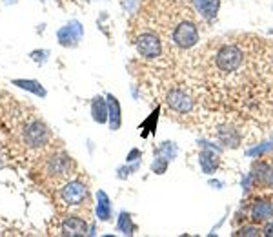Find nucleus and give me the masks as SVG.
Instances as JSON below:
<instances>
[{"label": "nucleus", "mask_w": 273, "mask_h": 237, "mask_svg": "<svg viewBox=\"0 0 273 237\" xmlns=\"http://www.w3.org/2000/svg\"><path fill=\"white\" fill-rule=\"evenodd\" d=\"M88 230H90L88 223L82 217H79V215H67V217H64L62 223H60V233L62 235H69V237L86 235Z\"/></svg>", "instance_id": "obj_9"}, {"label": "nucleus", "mask_w": 273, "mask_h": 237, "mask_svg": "<svg viewBox=\"0 0 273 237\" xmlns=\"http://www.w3.org/2000/svg\"><path fill=\"white\" fill-rule=\"evenodd\" d=\"M11 84L17 86V88H20V90L27 91V93L35 95V97L46 98V95H48V91H46L44 86H42L38 81H35V79H13Z\"/></svg>", "instance_id": "obj_11"}, {"label": "nucleus", "mask_w": 273, "mask_h": 237, "mask_svg": "<svg viewBox=\"0 0 273 237\" xmlns=\"http://www.w3.org/2000/svg\"><path fill=\"white\" fill-rule=\"evenodd\" d=\"M135 49L146 60H159L164 55V39L159 31H140L135 39Z\"/></svg>", "instance_id": "obj_2"}, {"label": "nucleus", "mask_w": 273, "mask_h": 237, "mask_svg": "<svg viewBox=\"0 0 273 237\" xmlns=\"http://www.w3.org/2000/svg\"><path fill=\"white\" fill-rule=\"evenodd\" d=\"M250 219L253 223H268L273 219V205L268 199H259L251 205L250 208Z\"/></svg>", "instance_id": "obj_10"}, {"label": "nucleus", "mask_w": 273, "mask_h": 237, "mask_svg": "<svg viewBox=\"0 0 273 237\" xmlns=\"http://www.w3.org/2000/svg\"><path fill=\"white\" fill-rule=\"evenodd\" d=\"M264 235L273 237V223H269V221H268V224H266V228H264Z\"/></svg>", "instance_id": "obj_23"}, {"label": "nucleus", "mask_w": 273, "mask_h": 237, "mask_svg": "<svg viewBox=\"0 0 273 237\" xmlns=\"http://www.w3.org/2000/svg\"><path fill=\"white\" fill-rule=\"evenodd\" d=\"M191 8L193 13L199 18L211 22L217 18V13L220 9V0H191Z\"/></svg>", "instance_id": "obj_8"}, {"label": "nucleus", "mask_w": 273, "mask_h": 237, "mask_svg": "<svg viewBox=\"0 0 273 237\" xmlns=\"http://www.w3.org/2000/svg\"><path fill=\"white\" fill-rule=\"evenodd\" d=\"M91 117L97 124H106L108 122V100L102 97H95L91 100Z\"/></svg>", "instance_id": "obj_14"}, {"label": "nucleus", "mask_w": 273, "mask_h": 237, "mask_svg": "<svg viewBox=\"0 0 273 237\" xmlns=\"http://www.w3.org/2000/svg\"><path fill=\"white\" fill-rule=\"evenodd\" d=\"M58 199L62 201V205L69 206V208H79V206L86 205L90 199V192L86 186L84 181L81 179H71L58 188Z\"/></svg>", "instance_id": "obj_4"}, {"label": "nucleus", "mask_w": 273, "mask_h": 237, "mask_svg": "<svg viewBox=\"0 0 273 237\" xmlns=\"http://www.w3.org/2000/svg\"><path fill=\"white\" fill-rule=\"evenodd\" d=\"M241 235H260L259 226H244L241 230Z\"/></svg>", "instance_id": "obj_21"}, {"label": "nucleus", "mask_w": 273, "mask_h": 237, "mask_svg": "<svg viewBox=\"0 0 273 237\" xmlns=\"http://www.w3.org/2000/svg\"><path fill=\"white\" fill-rule=\"evenodd\" d=\"M166 168H168V161H166L164 157L159 155V159H155L151 164V170L155 172V174H164Z\"/></svg>", "instance_id": "obj_19"}, {"label": "nucleus", "mask_w": 273, "mask_h": 237, "mask_svg": "<svg viewBox=\"0 0 273 237\" xmlns=\"http://www.w3.org/2000/svg\"><path fill=\"white\" fill-rule=\"evenodd\" d=\"M84 37V26L79 20H69L57 31V41L62 48H75Z\"/></svg>", "instance_id": "obj_7"}, {"label": "nucleus", "mask_w": 273, "mask_h": 237, "mask_svg": "<svg viewBox=\"0 0 273 237\" xmlns=\"http://www.w3.org/2000/svg\"><path fill=\"white\" fill-rule=\"evenodd\" d=\"M116 230H119L121 233H124V235H133L135 224H133V221H131L130 214L122 212V214L119 215V219H116Z\"/></svg>", "instance_id": "obj_16"}, {"label": "nucleus", "mask_w": 273, "mask_h": 237, "mask_svg": "<svg viewBox=\"0 0 273 237\" xmlns=\"http://www.w3.org/2000/svg\"><path fill=\"white\" fill-rule=\"evenodd\" d=\"M166 104H168L171 113L180 115V117L191 115V113L195 112V106H197L191 91L182 88V86H173V88L166 93Z\"/></svg>", "instance_id": "obj_3"}, {"label": "nucleus", "mask_w": 273, "mask_h": 237, "mask_svg": "<svg viewBox=\"0 0 273 237\" xmlns=\"http://www.w3.org/2000/svg\"><path fill=\"white\" fill-rule=\"evenodd\" d=\"M199 162H201V168L204 170V174H211V172H215L217 164H219V157L215 155V152L206 150V152L201 153Z\"/></svg>", "instance_id": "obj_15"}, {"label": "nucleus", "mask_w": 273, "mask_h": 237, "mask_svg": "<svg viewBox=\"0 0 273 237\" xmlns=\"http://www.w3.org/2000/svg\"><path fill=\"white\" fill-rule=\"evenodd\" d=\"M121 103L119 98L108 95V122H109V130L116 131L122 124V115H121Z\"/></svg>", "instance_id": "obj_12"}, {"label": "nucleus", "mask_w": 273, "mask_h": 237, "mask_svg": "<svg viewBox=\"0 0 273 237\" xmlns=\"http://www.w3.org/2000/svg\"><path fill=\"white\" fill-rule=\"evenodd\" d=\"M271 64H273V46H271Z\"/></svg>", "instance_id": "obj_25"}, {"label": "nucleus", "mask_w": 273, "mask_h": 237, "mask_svg": "<svg viewBox=\"0 0 273 237\" xmlns=\"http://www.w3.org/2000/svg\"><path fill=\"white\" fill-rule=\"evenodd\" d=\"M50 55H51L50 49H33L31 53H29V58L35 64H38V66H44L50 60Z\"/></svg>", "instance_id": "obj_17"}, {"label": "nucleus", "mask_w": 273, "mask_h": 237, "mask_svg": "<svg viewBox=\"0 0 273 237\" xmlns=\"http://www.w3.org/2000/svg\"><path fill=\"white\" fill-rule=\"evenodd\" d=\"M199 41H201V31H199V24L195 22L193 13L188 15L186 18H182L175 26L170 39H168L170 46H173L177 49H182V51H188V49L195 48L199 44Z\"/></svg>", "instance_id": "obj_1"}, {"label": "nucleus", "mask_w": 273, "mask_h": 237, "mask_svg": "<svg viewBox=\"0 0 273 237\" xmlns=\"http://www.w3.org/2000/svg\"><path fill=\"white\" fill-rule=\"evenodd\" d=\"M157 153L161 157H164L166 161H171L175 155H177V146H175L173 143H164L161 148L157 150Z\"/></svg>", "instance_id": "obj_18"}, {"label": "nucleus", "mask_w": 273, "mask_h": 237, "mask_svg": "<svg viewBox=\"0 0 273 237\" xmlns=\"http://www.w3.org/2000/svg\"><path fill=\"white\" fill-rule=\"evenodd\" d=\"M139 157H140V152L137 150V148H135V150H131V152H130V155L126 157V161H128V162H133V161H137Z\"/></svg>", "instance_id": "obj_22"}, {"label": "nucleus", "mask_w": 273, "mask_h": 237, "mask_svg": "<svg viewBox=\"0 0 273 237\" xmlns=\"http://www.w3.org/2000/svg\"><path fill=\"white\" fill-rule=\"evenodd\" d=\"M22 139L27 148H31V150H42V148H46L50 144L51 131L42 121H31V122H27L26 128H24Z\"/></svg>", "instance_id": "obj_5"}, {"label": "nucleus", "mask_w": 273, "mask_h": 237, "mask_svg": "<svg viewBox=\"0 0 273 237\" xmlns=\"http://www.w3.org/2000/svg\"><path fill=\"white\" fill-rule=\"evenodd\" d=\"M137 170H139V162L133 166H128V168H119L116 174H119V179H126L128 175H131V172H137Z\"/></svg>", "instance_id": "obj_20"}, {"label": "nucleus", "mask_w": 273, "mask_h": 237, "mask_svg": "<svg viewBox=\"0 0 273 237\" xmlns=\"http://www.w3.org/2000/svg\"><path fill=\"white\" fill-rule=\"evenodd\" d=\"M73 170L71 157L66 153H53L46 159V175L55 181L67 179Z\"/></svg>", "instance_id": "obj_6"}, {"label": "nucleus", "mask_w": 273, "mask_h": 237, "mask_svg": "<svg viewBox=\"0 0 273 237\" xmlns=\"http://www.w3.org/2000/svg\"><path fill=\"white\" fill-rule=\"evenodd\" d=\"M266 184H268L269 188H273V168H271V172H269L268 177H266Z\"/></svg>", "instance_id": "obj_24"}, {"label": "nucleus", "mask_w": 273, "mask_h": 237, "mask_svg": "<svg viewBox=\"0 0 273 237\" xmlns=\"http://www.w3.org/2000/svg\"><path fill=\"white\" fill-rule=\"evenodd\" d=\"M95 212H97V219L99 221L106 223V221L111 219V201H109L108 193L104 190L97 192V208H95Z\"/></svg>", "instance_id": "obj_13"}, {"label": "nucleus", "mask_w": 273, "mask_h": 237, "mask_svg": "<svg viewBox=\"0 0 273 237\" xmlns=\"http://www.w3.org/2000/svg\"><path fill=\"white\" fill-rule=\"evenodd\" d=\"M38 2H46V0H38Z\"/></svg>", "instance_id": "obj_26"}]
</instances>
